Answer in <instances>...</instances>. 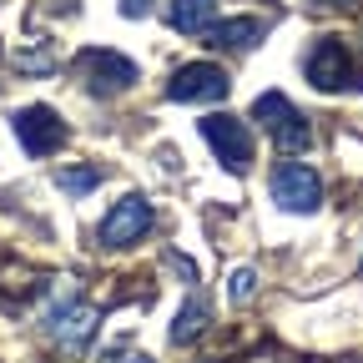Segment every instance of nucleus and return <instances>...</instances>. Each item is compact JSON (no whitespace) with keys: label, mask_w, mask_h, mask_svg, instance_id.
I'll list each match as a JSON object with an SVG mask.
<instances>
[{"label":"nucleus","mask_w":363,"mask_h":363,"mask_svg":"<svg viewBox=\"0 0 363 363\" xmlns=\"http://www.w3.org/2000/svg\"><path fill=\"white\" fill-rule=\"evenodd\" d=\"M233 91V76H227L217 61H192L182 66L172 81H167V96L182 101V106H207V101H222Z\"/></svg>","instance_id":"0eeeda50"},{"label":"nucleus","mask_w":363,"mask_h":363,"mask_svg":"<svg viewBox=\"0 0 363 363\" xmlns=\"http://www.w3.org/2000/svg\"><path fill=\"white\" fill-rule=\"evenodd\" d=\"M262 35H267V21H257V16H233V21H217L207 30V40L222 45V51H252Z\"/></svg>","instance_id":"9d476101"},{"label":"nucleus","mask_w":363,"mask_h":363,"mask_svg":"<svg viewBox=\"0 0 363 363\" xmlns=\"http://www.w3.org/2000/svg\"><path fill=\"white\" fill-rule=\"evenodd\" d=\"M11 126H16V142H21L26 157H56V152L66 147V121H61L56 106H45V101L21 106V111L11 116Z\"/></svg>","instance_id":"20e7f679"},{"label":"nucleus","mask_w":363,"mask_h":363,"mask_svg":"<svg viewBox=\"0 0 363 363\" xmlns=\"http://www.w3.org/2000/svg\"><path fill=\"white\" fill-rule=\"evenodd\" d=\"M303 71H308V81H313L318 91H343V86H353V56H348V45H343L338 35L313 40Z\"/></svg>","instance_id":"1a4fd4ad"},{"label":"nucleus","mask_w":363,"mask_h":363,"mask_svg":"<svg viewBox=\"0 0 363 363\" xmlns=\"http://www.w3.org/2000/svg\"><path fill=\"white\" fill-rule=\"evenodd\" d=\"M252 121H262V131L272 136V147H278V152H308L313 147L308 116L283 96V91H262V96L252 101Z\"/></svg>","instance_id":"f257e3e1"},{"label":"nucleus","mask_w":363,"mask_h":363,"mask_svg":"<svg viewBox=\"0 0 363 363\" xmlns=\"http://www.w3.org/2000/svg\"><path fill=\"white\" fill-rule=\"evenodd\" d=\"M197 131H202V142L212 147V157L227 167V172H247L252 167V131H247V121H238V116H227V111H212V116H202L197 121Z\"/></svg>","instance_id":"f03ea898"},{"label":"nucleus","mask_w":363,"mask_h":363,"mask_svg":"<svg viewBox=\"0 0 363 363\" xmlns=\"http://www.w3.org/2000/svg\"><path fill=\"white\" fill-rule=\"evenodd\" d=\"M76 71H81V81H86L91 96H121V91L136 86V61H126L121 51H106V45L81 51Z\"/></svg>","instance_id":"423d86ee"},{"label":"nucleus","mask_w":363,"mask_h":363,"mask_svg":"<svg viewBox=\"0 0 363 363\" xmlns=\"http://www.w3.org/2000/svg\"><path fill=\"white\" fill-rule=\"evenodd\" d=\"M106 363H152V358H142V353H126V358H106Z\"/></svg>","instance_id":"f3484780"},{"label":"nucleus","mask_w":363,"mask_h":363,"mask_svg":"<svg viewBox=\"0 0 363 363\" xmlns=\"http://www.w3.org/2000/svg\"><path fill=\"white\" fill-rule=\"evenodd\" d=\"M21 66H26V71H51V66H56L51 40H40V35H35V40L26 45V51H21Z\"/></svg>","instance_id":"2eb2a0df"},{"label":"nucleus","mask_w":363,"mask_h":363,"mask_svg":"<svg viewBox=\"0 0 363 363\" xmlns=\"http://www.w3.org/2000/svg\"><path fill=\"white\" fill-rule=\"evenodd\" d=\"M358 272H363V257H358Z\"/></svg>","instance_id":"6ab92c4d"},{"label":"nucleus","mask_w":363,"mask_h":363,"mask_svg":"<svg viewBox=\"0 0 363 363\" xmlns=\"http://www.w3.org/2000/svg\"><path fill=\"white\" fill-rule=\"evenodd\" d=\"M152 233V202L142 192H126L121 202H111V212L101 217V242L106 247H131Z\"/></svg>","instance_id":"6e6552de"},{"label":"nucleus","mask_w":363,"mask_h":363,"mask_svg":"<svg viewBox=\"0 0 363 363\" xmlns=\"http://www.w3.org/2000/svg\"><path fill=\"white\" fill-rule=\"evenodd\" d=\"M207 318H212V313H207V298L192 293L187 303H182L177 323H172V343H177V348H187L192 338H202V333H207Z\"/></svg>","instance_id":"f8f14e48"},{"label":"nucleus","mask_w":363,"mask_h":363,"mask_svg":"<svg viewBox=\"0 0 363 363\" xmlns=\"http://www.w3.org/2000/svg\"><path fill=\"white\" fill-rule=\"evenodd\" d=\"M252 293H257V267H233L227 272V303L233 308L252 303Z\"/></svg>","instance_id":"4468645a"},{"label":"nucleus","mask_w":363,"mask_h":363,"mask_svg":"<svg viewBox=\"0 0 363 363\" xmlns=\"http://www.w3.org/2000/svg\"><path fill=\"white\" fill-rule=\"evenodd\" d=\"M167 21L182 35H207L217 26V0H167Z\"/></svg>","instance_id":"9b49d317"},{"label":"nucleus","mask_w":363,"mask_h":363,"mask_svg":"<svg viewBox=\"0 0 363 363\" xmlns=\"http://www.w3.org/2000/svg\"><path fill=\"white\" fill-rule=\"evenodd\" d=\"M267 192H272V202H278L283 212L313 217L318 207H323V177H318L313 167H303V162H283V167H272Z\"/></svg>","instance_id":"7ed1b4c3"},{"label":"nucleus","mask_w":363,"mask_h":363,"mask_svg":"<svg viewBox=\"0 0 363 363\" xmlns=\"http://www.w3.org/2000/svg\"><path fill=\"white\" fill-rule=\"evenodd\" d=\"M308 6H348V0H308Z\"/></svg>","instance_id":"a211bd4d"},{"label":"nucleus","mask_w":363,"mask_h":363,"mask_svg":"<svg viewBox=\"0 0 363 363\" xmlns=\"http://www.w3.org/2000/svg\"><path fill=\"white\" fill-rule=\"evenodd\" d=\"M152 11V0H121V16H131V21H142Z\"/></svg>","instance_id":"dca6fc26"},{"label":"nucleus","mask_w":363,"mask_h":363,"mask_svg":"<svg viewBox=\"0 0 363 363\" xmlns=\"http://www.w3.org/2000/svg\"><path fill=\"white\" fill-rule=\"evenodd\" d=\"M56 187L71 192V197H86V192L101 187V172H96V167H61V172H56Z\"/></svg>","instance_id":"ddd939ff"},{"label":"nucleus","mask_w":363,"mask_h":363,"mask_svg":"<svg viewBox=\"0 0 363 363\" xmlns=\"http://www.w3.org/2000/svg\"><path fill=\"white\" fill-rule=\"evenodd\" d=\"M96 328H101V308L96 303H81V298H71V303L45 313V333H51V343L61 353H86L91 338H96Z\"/></svg>","instance_id":"39448f33"}]
</instances>
